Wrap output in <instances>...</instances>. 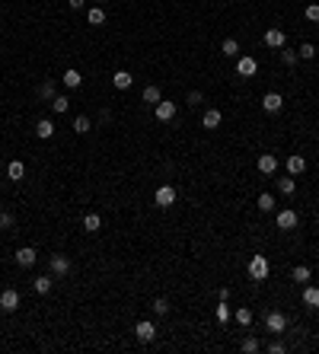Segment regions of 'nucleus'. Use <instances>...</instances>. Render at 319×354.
<instances>
[{"label":"nucleus","instance_id":"aec40b11","mask_svg":"<svg viewBox=\"0 0 319 354\" xmlns=\"http://www.w3.org/2000/svg\"><path fill=\"white\" fill-rule=\"evenodd\" d=\"M83 230L86 233H99L102 230V217L99 214H83Z\"/></svg>","mask_w":319,"mask_h":354},{"label":"nucleus","instance_id":"a211bd4d","mask_svg":"<svg viewBox=\"0 0 319 354\" xmlns=\"http://www.w3.org/2000/svg\"><path fill=\"white\" fill-rule=\"evenodd\" d=\"M7 176H10L13 182H20V179L26 176V163H20V160H10V163H7Z\"/></svg>","mask_w":319,"mask_h":354},{"label":"nucleus","instance_id":"f704fd0d","mask_svg":"<svg viewBox=\"0 0 319 354\" xmlns=\"http://www.w3.org/2000/svg\"><path fill=\"white\" fill-rule=\"evenodd\" d=\"M153 313H157V316H166V313H169V300H166V297H157V300H153Z\"/></svg>","mask_w":319,"mask_h":354},{"label":"nucleus","instance_id":"9b49d317","mask_svg":"<svg viewBox=\"0 0 319 354\" xmlns=\"http://www.w3.org/2000/svg\"><path fill=\"white\" fill-rule=\"evenodd\" d=\"M274 223H278V230H294L297 223H300V217H297V211H278V217H274Z\"/></svg>","mask_w":319,"mask_h":354},{"label":"nucleus","instance_id":"e433bc0d","mask_svg":"<svg viewBox=\"0 0 319 354\" xmlns=\"http://www.w3.org/2000/svg\"><path fill=\"white\" fill-rule=\"evenodd\" d=\"M303 16H306L309 23H319V4H309L306 10H303Z\"/></svg>","mask_w":319,"mask_h":354},{"label":"nucleus","instance_id":"0eeeda50","mask_svg":"<svg viewBox=\"0 0 319 354\" xmlns=\"http://www.w3.org/2000/svg\"><path fill=\"white\" fill-rule=\"evenodd\" d=\"M153 201H157L160 208H172V204H176V188H172V185H160L157 195H153Z\"/></svg>","mask_w":319,"mask_h":354},{"label":"nucleus","instance_id":"20e7f679","mask_svg":"<svg viewBox=\"0 0 319 354\" xmlns=\"http://www.w3.org/2000/svg\"><path fill=\"white\" fill-rule=\"evenodd\" d=\"M176 102H166V99H160L157 106H153V115H157V122H172L176 118Z\"/></svg>","mask_w":319,"mask_h":354},{"label":"nucleus","instance_id":"4468645a","mask_svg":"<svg viewBox=\"0 0 319 354\" xmlns=\"http://www.w3.org/2000/svg\"><path fill=\"white\" fill-rule=\"evenodd\" d=\"M284 42H287V39H284V29H278V26L265 32V45H268V48H284Z\"/></svg>","mask_w":319,"mask_h":354},{"label":"nucleus","instance_id":"9d476101","mask_svg":"<svg viewBox=\"0 0 319 354\" xmlns=\"http://www.w3.org/2000/svg\"><path fill=\"white\" fill-rule=\"evenodd\" d=\"M255 71H258L255 58H249V55H239L236 58V74L239 77H255Z\"/></svg>","mask_w":319,"mask_h":354},{"label":"nucleus","instance_id":"c756f323","mask_svg":"<svg viewBox=\"0 0 319 354\" xmlns=\"http://www.w3.org/2000/svg\"><path fill=\"white\" fill-rule=\"evenodd\" d=\"M39 96L48 99V102L55 99V96H58V93H55V80H45V83H42V86H39Z\"/></svg>","mask_w":319,"mask_h":354},{"label":"nucleus","instance_id":"c9c22d12","mask_svg":"<svg viewBox=\"0 0 319 354\" xmlns=\"http://www.w3.org/2000/svg\"><path fill=\"white\" fill-rule=\"evenodd\" d=\"M297 55H300V61H309V58L316 55V48L309 45V42H303V45H300V51H297Z\"/></svg>","mask_w":319,"mask_h":354},{"label":"nucleus","instance_id":"bb28decb","mask_svg":"<svg viewBox=\"0 0 319 354\" xmlns=\"http://www.w3.org/2000/svg\"><path fill=\"white\" fill-rule=\"evenodd\" d=\"M163 96H160V86H144V102H150V106H157V102H160Z\"/></svg>","mask_w":319,"mask_h":354},{"label":"nucleus","instance_id":"6e6552de","mask_svg":"<svg viewBox=\"0 0 319 354\" xmlns=\"http://www.w3.org/2000/svg\"><path fill=\"white\" fill-rule=\"evenodd\" d=\"M39 262V252L32 246H23V249H16V265H23V268H32V265Z\"/></svg>","mask_w":319,"mask_h":354},{"label":"nucleus","instance_id":"7c9ffc66","mask_svg":"<svg viewBox=\"0 0 319 354\" xmlns=\"http://www.w3.org/2000/svg\"><path fill=\"white\" fill-rule=\"evenodd\" d=\"M294 188H297V182L290 176H284V179H278V192L281 195H294Z\"/></svg>","mask_w":319,"mask_h":354},{"label":"nucleus","instance_id":"393cba45","mask_svg":"<svg viewBox=\"0 0 319 354\" xmlns=\"http://www.w3.org/2000/svg\"><path fill=\"white\" fill-rule=\"evenodd\" d=\"M309 278H313V271H309L306 265H297V268L290 271V281H300V284H306Z\"/></svg>","mask_w":319,"mask_h":354},{"label":"nucleus","instance_id":"58836bf2","mask_svg":"<svg viewBox=\"0 0 319 354\" xmlns=\"http://www.w3.org/2000/svg\"><path fill=\"white\" fill-rule=\"evenodd\" d=\"M13 223H16V220H13V214H0V230H10Z\"/></svg>","mask_w":319,"mask_h":354},{"label":"nucleus","instance_id":"1a4fd4ad","mask_svg":"<svg viewBox=\"0 0 319 354\" xmlns=\"http://www.w3.org/2000/svg\"><path fill=\"white\" fill-rule=\"evenodd\" d=\"M255 166H258L262 176H274V172H278V157H274V153H262Z\"/></svg>","mask_w":319,"mask_h":354},{"label":"nucleus","instance_id":"2eb2a0df","mask_svg":"<svg viewBox=\"0 0 319 354\" xmlns=\"http://www.w3.org/2000/svg\"><path fill=\"white\" fill-rule=\"evenodd\" d=\"M220 122H223V115H220L217 109H208V112L201 115V125L208 128V131H214V128H220Z\"/></svg>","mask_w":319,"mask_h":354},{"label":"nucleus","instance_id":"ddd939ff","mask_svg":"<svg viewBox=\"0 0 319 354\" xmlns=\"http://www.w3.org/2000/svg\"><path fill=\"white\" fill-rule=\"evenodd\" d=\"M281 106H284L281 93H265V96H262V109L265 112H281Z\"/></svg>","mask_w":319,"mask_h":354},{"label":"nucleus","instance_id":"423d86ee","mask_svg":"<svg viewBox=\"0 0 319 354\" xmlns=\"http://www.w3.org/2000/svg\"><path fill=\"white\" fill-rule=\"evenodd\" d=\"M134 335H137V341H153L157 338V325H153L150 319H141V322L134 325Z\"/></svg>","mask_w":319,"mask_h":354},{"label":"nucleus","instance_id":"473e14b6","mask_svg":"<svg viewBox=\"0 0 319 354\" xmlns=\"http://www.w3.org/2000/svg\"><path fill=\"white\" fill-rule=\"evenodd\" d=\"M281 61L287 64V67H294L300 61V55H297V51H290V48H281Z\"/></svg>","mask_w":319,"mask_h":354},{"label":"nucleus","instance_id":"39448f33","mask_svg":"<svg viewBox=\"0 0 319 354\" xmlns=\"http://www.w3.org/2000/svg\"><path fill=\"white\" fill-rule=\"evenodd\" d=\"M0 309H4V313H16V309H20V293L13 287H7L0 293Z\"/></svg>","mask_w":319,"mask_h":354},{"label":"nucleus","instance_id":"72a5a7b5","mask_svg":"<svg viewBox=\"0 0 319 354\" xmlns=\"http://www.w3.org/2000/svg\"><path fill=\"white\" fill-rule=\"evenodd\" d=\"M258 208H262L265 214H268V211H274V198H271L268 192H262V195H258Z\"/></svg>","mask_w":319,"mask_h":354},{"label":"nucleus","instance_id":"f8f14e48","mask_svg":"<svg viewBox=\"0 0 319 354\" xmlns=\"http://www.w3.org/2000/svg\"><path fill=\"white\" fill-rule=\"evenodd\" d=\"M61 80H64V86H67V90H80V86H83V74L77 71V67H67Z\"/></svg>","mask_w":319,"mask_h":354},{"label":"nucleus","instance_id":"a878e982","mask_svg":"<svg viewBox=\"0 0 319 354\" xmlns=\"http://www.w3.org/2000/svg\"><path fill=\"white\" fill-rule=\"evenodd\" d=\"M239 351H243V354H258V351H262V341L249 335V338H246L243 344H239Z\"/></svg>","mask_w":319,"mask_h":354},{"label":"nucleus","instance_id":"cd10ccee","mask_svg":"<svg viewBox=\"0 0 319 354\" xmlns=\"http://www.w3.org/2000/svg\"><path fill=\"white\" fill-rule=\"evenodd\" d=\"M74 131H77V134H86V131H93V122H90L86 115H77V118H74Z\"/></svg>","mask_w":319,"mask_h":354},{"label":"nucleus","instance_id":"37998d69","mask_svg":"<svg viewBox=\"0 0 319 354\" xmlns=\"http://www.w3.org/2000/svg\"><path fill=\"white\" fill-rule=\"evenodd\" d=\"M96 4H106V0H96Z\"/></svg>","mask_w":319,"mask_h":354},{"label":"nucleus","instance_id":"79ce46f5","mask_svg":"<svg viewBox=\"0 0 319 354\" xmlns=\"http://www.w3.org/2000/svg\"><path fill=\"white\" fill-rule=\"evenodd\" d=\"M67 7L71 10H83V0H67Z\"/></svg>","mask_w":319,"mask_h":354},{"label":"nucleus","instance_id":"f3484780","mask_svg":"<svg viewBox=\"0 0 319 354\" xmlns=\"http://www.w3.org/2000/svg\"><path fill=\"white\" fill-rule=\"evenodd\" d=\"M303 303H306L309 309H319V287L306 284V287H303Z\"/></svg>","mask_w":319,"mask_h":354},{"label":"nucleus","instance_id":"b1692460","mask_svg":"<svg viewBox=\"0 0 319 354\" xmlns=\"http://www.w3.org/2000/svg\"><path fill=\"white\" fill-rule=\"evenodd\" d=\"M86 23H90V26H102V23H106V10H102V7H93V10L86 13Z\"/></svg>","mask_w":319,"mask_h":354},{"label":"nucleus","instance_id":"f03ea898","mask_svg":"<svg viewBox=\"0 0 319 354\" xmlns=\"http://www.w3.org/2000/svg\"><path fill=\"white\" fill-rule=\"evenodd\" d=\"M265 329L274 332V335H281V332H287V316L281 313V309H274V313L265 316Z\"/></svg>","mask_w":319,"mask_h":354},{"label":"nucleus","instance_id":"2f4dec72","mask_svg":"<svg viewBox=\"0 0 319 354\" xmlns=\"http://www.w3.org/2000/svg\"><path fill=\"white\" fill-rule=\"evenodd\" d=\"M51 109H55L58 115H64V112L71 109V99H67V96H55V99H51Z\"/></svg>","mask_w":319,"mask_h":354},{"label":"nucleus","instance_id":"4c0bfd02","mask_svg":"<svg viewBox=\"0 0 319 354\" xmlns=\"http://www.w3.org/2000/svg\"><path fill=\"white\" fill-rule=\"evenodd\" d=\"M230 316H233V313H230V306H227V300H220V306H217V319H220V322H227V319Z\"/></svg>","mask_w":319,"mask_h":354},{"label":"nucleus","instance_id":"7ed1b4c3","mask_svg":"<svg viewBox=\"0 0 319 354\" xmlns=\"http://www.w3.org/2000/svg\"><path fill=\"white\" fill-rule=\"evenodd\" d=\"M48 268H51V274L64 278V274H71V258L61 255V252H55V255H51V262H48Z\"/></svg>","mask_w":319,"mask_h":354},{"label":"nucleus","instance_id":"dca6fc26","mask_svg":"<svg viewBox=\"0 0 319 354\" xmlns=\"http://www.w3.org/2000/svg\"><path fill=\"white\" fill-rule=\"evenodd\" d=\"M303 169H306V160L300 157V153H290L287 157V176H300Z\"/></svg>","mask_w":319,"mask_h":354},{"label":"nucleus","instance_id":"f257e3e1","mask_svg":"<svg viewBox=\"0 0 319 354\" xmlns=\"http://www.w3.org/2000/svg\"><path fill=\"white\" fill-rule=\"evenodd\" d=\"M268 274H271V265H268V258H265V255H252V258H249V278H252V281H268Z\"/></svg>","mask_w":319,"mask_h":354},{"label":"nucleus","instance_id":"ea45409f","mask_svg":"<svg viewBox=\"0 0 319 354\" xmlns=\"http://www.w3.org/2000/svg\"><path fill=\"white\" fill-rule=\"evenodd\" d=\"M188 106H201V93H198V90H192V93H188Z\"/></svg>","mask_w":319,"mask_h":354},{"label":"nucleus","instance_id":"c03bdc74","mask_svg":"<svg viewBox=\"0 0 319 354\" xmlns=\"http://www.w3.org/2000/svg\"><path fill=\"white\" fill-rule=\"evenodd\" d=\"M0 29H4V26H0Z\"/></svg>","mask_w":319,"mask_h":354},{"label":"nucleus","instance_id":"4be33fe9","mask_svg":"<svg viewBox=\"0 0 319 354\" xmlns=\"http://www.w3.org/2000/svg\"><path fill=\"white\" fill-rule=\"evenodd\" d=\"M32 287H36V293H51V287H55V278H51V274H39Z\"/></svg>","mask_w":319,"mask_h":354},{"label":"nucleus","instance_id":"a19ab883","mask_svg":"<svg viewBox=\"0 0 319 354\" xmlns=\"http://www.w3.org/2000/svg\"><path fill=\"white\" fill-rule=\"evenodd\" d=\"M268 351H271V354H284L287 348H284V341H271V344H268Z\"/></svg>","mask_w":319,"mask_h":354},{"label":"nucleus","instance_id":"412c9836","mask_svg":"<svg viewBox=\"0 0 319 354\" xmlns=\"http://www.w3.org/2000/svg\"><path fill=\"white\" fill-rule=\"evenodd\" d=\"M36 134L42 137V141H48V137L55 134V122H51V118H42V122H36Z\"/></svg>","mask_w":319,"mask_h":354},{"label":"nucleus","instance_id":"5701e85b","mask_svg":"<svg viewBox=\"0 0 319 354\" xmlns=\"http://www.w3.org/2000/svg\"><path fill=\"white\" fill-rule=\"evenodd\" d=\"M220 55H227V58H239V42H236V39H223Z\"/></svg>","mask_w":319,"mask_h":354},{"label":"nucleus","instance_id":"6ab92c4d","mask_svg":"<svg viewBox=\"0 0 319 354\" xmlns=\"http://www.w3.org/2000/svg\"><path fill=\"white\" fill-rule=\"evenodd\" d=\"M112 83H115V90H128V86L134 83V77L128 71H115V74H112Z\"/></svg>","mask_w":319,"mask_h":354},{"label":"nucleus","instance_id":"c85d7f7f","mask_svg":"<svg viewBox=\"0 0 319 354\" xmlns=\"http://www.w3.org/2000/svg\"><path fill=\"white\" fill-rule=\"evenodd\" d=\"M236 322L239 325H252V309H249V306H236Z\"/></svg>","mask_w":319,"mask_h":354}]
</instances>
